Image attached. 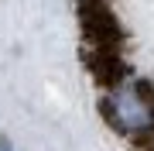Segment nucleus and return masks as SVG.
<instances>
[{"instance_id": "nucleus-1", "label": "nucleus", "mask_w": 154, "mask_h": 151, "mask_svg": "<svg viewBox=\"0 0 154 151\" xmlns=\"http://www.w3.org/2000/svg\"><path fill=\"white\" fill-rule=\"evenodd\" d=\"M103 113L116 131L127 134L154 131V100L144 93V86H116L103 100Z\"/></svg>"}, {"instance_id": "nucleus-2", "label": "nucleus", "mask_w": 154, "mask_h": 151, "mask_svg": "<svg viewBox=\"0 0 154 151\" xmlns=\"http://www.w3.org/2000/svg\"><path fill=\"white\" fill-rule=\"evenodd\" d=\"M0 151H11V148H7V144H0Z\"/></svg>"}]
</instances>
